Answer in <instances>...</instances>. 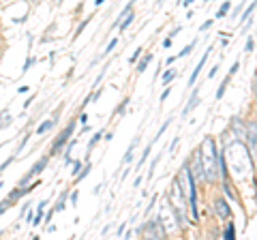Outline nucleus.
I'll list each match as a JSON object with an SVG mask.
<instances>
[{"instance_id": "0eeeda50", "label": "nucleus", "mask_w": 257, "mask_h": 240, "mask_svg": "<svg viewBox=\"0 0 257 240\" xmlns=\"http://www.w3.org/2000/svg\"><path fill=\"white\" fill-rule=\"evenodd\" d=\"M191 172L193 176H197L199 180H204V167H202V153L197 150H193V165H191Z\"/></svg>"}, {"instance_id": "c85d7f7f", "label": "nucleus", "mask_w": 257, "mask_h": 240, "mask_svg": "<svg viewBox=\"0 0 257 240\" xmlns=\"http://www.w3.org/2000/svg\"><path fill=\"white\" fill-rule=\"evenodd\" d=\"M32 65H35V58H32V56H30V58H26V62H24V69H22V71H24V73H26V71H28Z\"/></svg>"}, {"instance_id": "6e6552de", "label": "nucleus", "mask_w": 257, "mask_h": 240, "mask_svg": "<svg viewBox=\"0 0 257 240\" xmlns=\"http://www.w3.org/2000/svg\"><path fill=\"white\" fill-rule=\"evenodd\" d=\"M210 52H212V47H208V50H206V54L202 56V60H199V62H197V65H195V67H193V73H191V77H189V86H193V84H195V82H197V75H199V73H202V67L206 65V60H208V56H210Z\"/></svg>"}, {"instance_id": "2f4dec72", "label": "nucleus", "mask_w": 257, "mask_h": 240, "mask_svg": "<svg viewBox=\"0 0 257 240\" xmlns=\"http://www.w3.org/2000/svg\"><path fill=\"white\" fill-rule=\"evenodd\" d=\"M140 56H142V47H138V50L133 52V56H131V62H135V60L140 58Z\"/></svg>"}, {"instance_id": "ea45409f", "label": "nucleus", "mask_w": 257, "mask_h": 240, "mask_svg": "<svg viewBox=\"0 0 257 240\" xmlns=\"http://www.w3.org/2000/svg\"><path fill=\"white\" fill-rule=\"evenodd\" d=\"M124 227H126V223H122V225L118 227V236H122V231H124Z\"/></svg>"}, {"instance_id": "9d476101", "label": "nucleus", "mask_w": 257, "mask_h": 240, "mask_svg": "<svg viewBox=\"0 0 257 240\" xmlns=\"http://www.w3.org/2000/svg\"><path fill=\"white\" fill-rule=\"evenodd\" d=\"M195 105H199V88H197V90H193L191 99H189V103H187V107H184V111H182V116H189L191 109L195 107Z\"/></svg>"}, {"instance_id": "49530a36", "label": "nucleus", "mask_w": 257, "mask_h": 240, "mask_svg": "<svg viewBox=\"0 0 257 240\" xmlns=\"http://www.w3.org/2000/svg\"><path fill=\"white\" fill-rule=\"evenodd\" d=\"M37 3H41V0H37Z\"/></svg>"}, {"instance_id": "4be33fe9", "label": "nucleus", "mask_w": 257, "mask_h": 240, "mask_svg": "<svg viewBox=\"0 0 257 240\" xmlns=\"http://www.w3.org/2000/svg\"><path fill=\"white\" fill-rule=\"evenodd\" d=\"M229 79H231L229 75H227V77H225V79H223V84L219 86V92H216V99H223V94H225V88H227V84H229Z\"/></svg>"}, {"instance_id": "4c0bfd02", "label": "nucleus", "mask_w": 257, "mask_h": 240, "mask_svg": "<svg viewBox=\"0 0 257 240\" xmlns=\"http://www.w3.org/2000/svg\"><path fill=\"white\" fill-rule=\"evenodd\" d=\"M216 73H219V65H214V67L210 69V77H214Z\"/></svg>"}, {"instance_id": "20e7f679", "label": "nucleus", "mask_w": 257, "mask_h": 240, "mask_svg": "<svg viewBox=\"0 0 257 240\" xmlns=\"http://www.w3.org/2000/svg\"><path fill=\"white\" fill-rule=\"evenodd\" d=\"M142 231H146L148 238H165V225H163V221H161V217H155L152 221H148V225Z\"/></svg>"}, {"instance_id": "473e14b6", "label": "nucleus", "mask_w": 257, "mask_h": 240, "mask_svg": "<svg viewBox=\"0 0 257 240\" xmlns=\"http://www.w3.org/2000/svg\"><path fill=\"white\" fill-rule=\"evenodd\" d=\"M238 69H240V62H236V65L229 69V73H227V75H229V77H231V75H236V73H238Z\"/></svg>"}, {"instance_id": "cd10ccee", "label": "nucleus", "mask_w": 257, "mask_h": 240, "mask_svg": "<svg viewBox=\"0 0 257 240\" xmlns=\"http://www.w3.org/2000/svg\"><path fill=\"white\" fill-rule=\"evenodd\" d=\"M116 43H118V39H111V41H109V45L105 47V52H103V56H107L111 50H114V47H116Z\"/></svg>"}, {"instance_id": "aec40b11", "label": "nucleus", "mask_w": 257, "mask_h": 240, "mask_svg": "<svg viewBox=\"0 0 257 240\" xmlns=\"http://www.w3.org/2000/svg\"><path fill=\"white\" fill-rule=\"evenodd\" d=\"M255 7H257V0H253V3H251V5H248V9H246V11L242 13V18H240V22H242V24H244V22L248 20V15H251V13L255 11Z\"/></svg>"}, {"instance_id": "c03bdc74", "label": "nucleus", "mask_w": 257, "mask_h": 240, "mask_svg": "<svg viewBox=\"0 0 257 240\" xmlns=\"http://www.w3.org/2000/svg\"><path fill=\"white\" fill-rule=\"evenodd\" d=\"M103 3H105V0H96V3H94V5H103Z\"/></svg>"}, {"instance_id": "f3484780", "label": "nucleus", "mask_w": 257, "mask_h": 240, "mask_svg": "<svg viewBox=\"0 0 257 240\" xmlns=\"http://www.w3.org/2000/svg\"><path fill=\"white\" fill-rule=\"evenodd\" d=\"M229 9H231V3H223V5L219 7V11H216L214 18H216V20H223L225 15H227V11H229Z\"/></svg>"}, {"instance_id": "7ed1b4c3", "label": "nucleus", "mask_w": 257, "mask_h": 240, "mask_svg": "<svg viewBox=\"0 0 257 240\" xmlns=\"http://www.w3.org/2000/svg\"><path fill=\"white\" fill-rule=\"evenodd\" d=\"M73 131H75V120H71V123L64 127V131L58 135V138L54 140V144H52V148H50V157H54V155H58L60 150L67 146V142L71 140V135H73Z\"/></svg>"}, {"instance_id": "1a4fd4ad", "label": "nucleus", "mask_w": 257, "mask_h": 240, "mask_svg": "<svg viewBox=\"0 0 257 240\" xmlns=\"http://www.w3.org/2000/svg\"><path fill=\"white\" fill-rule=\"evenodd\" d=\"M231 135H238L240 140L246 142V123H242L240 118H231Z\"/></svg>"}, {"instance_id": "bb28decb", "label": "nucleus", "mask_w": 257, "mask_h": 240, "mask_svg": "<svg viewBox=\"0 0 257 240\" xmlns=\"http://www.w3.org/2000/svg\"><path fill=\"white\" fill-rule=\"evenodd\" d=\"M9 208H13V206L9 204V199H7V197H5V199H3V202H0V214H3L5 210H9Z\"/></svg>"}, {"instance_id": "39448f33", "label": "nucleus", "mask_w": 257, "mask_h": 240, "mask_svg": "<svg viewBox=\"0 0 257 240\" xmlns=\"http://www.w3.org/2000/svg\"><path fill=\"white\" fill-rule=\"evenodd\" d=\"M47 161H50V155L39 159V161H37L35 165H32V170H30V172H28V174H26V176H24V178L20 180V185H28V182H30V178H35V176H39V174H41V172L45 170V167H47Z\"/></svg>"}, {"instance_id": "f03ea898", "label": "nucleus", "mask_w": 257, "mask_h": 240, "mask_svg": "<svg viewBox=\"0 0 257 240\" xmlns=\"http://www.w3.org/2000/svg\"><path fill=\"white\" fill-rule=\"evenodd\" d=\"M184 178L189 182V208H191V217L199 221V212H197V185H195V176H193L191 167L184 165Z\"/></svg>"}, {"instance_id": "f704fd0d", "label": "nucleus", "mask_w": 257, "mask_h": 240, "mask_svg": "<svg viewBox=\"0 0 257 240\" xmlns=\"http://www.w3.org/2000/svg\"><path fill=\"white\" fill-rule=\"evenodd\" d=\"M170 92H172V90H170V88H167V90H165L163 94H161V103H163V101H167V97H170Z\"/></svg>"}, {"instance_id": "c9c22d12", "label": "nucleus", "mask_w": 257, "mask_h": 240, "mask_svg": "<svg viewBox=\"0 0 257 240\" xmlns=\"http://www.w3.org/2000/svg\"><path fill=\"white\" fill-rule=\"evenodd\" d=\"M79 170H82V163H79V161H75V163H73V174H77Z\"/></svg>"}, {"instance_id": "423d86ee", "label": "nucleus", "mask_w": 257, "mask_h": 240, "mask_svg": "<svg viewBox=\"0 0 257 240\" xmlns=\"http://www.w3.org/2000/svg\"><path fill=\"white\" fill-rule=\"evenodd\" d=\"M212 210H214L216 214H219L221 219H229V217H231V208H229V204L225 202L223 197L214 199V202H212Z\"/></svg>"}, {"instance_id": "5701e85b", "label": "nucleus", "mask_w": 257, "mask_h": 240, "mask_svg": "<svg viewBox=\"0 0 257 240\" xmlns=\"http://www.w3.org/2000/svg\"><path fill=\"white\" fill-rule=\"evenodd\" d=\"M174 77H176V71H174V69H170V71H165V75H163V84H165V86H170Z\"/></svg>"}, {"instance_id": "72a5a7b5", "label": "nucleus", "mask_w": 257, "mask_h": 240, "mask_svg": "<svg viewBox=\"0 0 257 240\" xmlns=\"http://www.w3.org/2000/svg\"><path fill=\"white\" fill-rule=\"evenodd\" d=\"M126 105H128V99H124L122 103H120V107H118V114H122V111L126 109Z\"/></svg>"}, {"instance_id": "a878e982", "label": "nucleus", "mask_w": 257, "mask_h": 240, "mask_svg": "<svg viewBox=\"0 0 257 240\" xmlns=\"http://www.w3.org/2000/svg\"><path fill=\"white\" fill-rule=\"evenodd\" d=\"M88 22H90V18H88V20H84L82 24H79V26H77V30H75V37H79V35H82V33H84V28L88 26Z\"/></svg>"}, {"instance_id": "a211bd4d", "label": "nucleus", "mask_w": 257, "mask_h": 240, "mask_svg": "<svg viewBox=\"0 0 257 240\" xmlns=\"http://www.w3.org/2000/svg\"><path fill=\"white\" fill-rule=\"evenodd\" d=\"M150 60H152V54L148 52L146 56H144V58L140 60V67H138V73H144V71H146V67L150 65Z\"/></svg>"}, {"instance_id": "b1692460", "label": "nucleus", "mask_w": 257, "mask_h": 240, "mask_svg": "<svg viewBox=\"0 0 257 240\" xmlns=\"http://www.w3.org/2000/svg\"><path fill=\"white\" fill-rule=\"evenodd\" d=\"M150 150H152V144H148V146H146V150H144V155H142V159H140V163H138V170H140V167H142L144 163H146V159L150 157Z\"/></svg>"}, {"instance_id": "58836bf2", "label": "nucleus", "mask_w": 257, "mask_h": 240, "mask_svg": "<svg viewBox=\"0 0 257 240\" xmlns=\"http://www.w3.org/2000/svg\"><path fill=\"white\" fill-rule=\"evenodd\" d=\"M178 140H180V138H174V140H172V144H170V153L176 148V144H178Z\"/></svg>"}, {"instance_id": "e433bc0d", "label": "nucleus", "mask_w": 257, "mask_h": 240, "mask_svg": "<svg viewBox=\"0 0 257 240\" xmlns=\"http://www.w3.org/2000/svg\"><path fill=\"white\" fill-rule=\"evenodd\" d=\"M77 195H79V193H77V191H73V193H71V195H69V199H71V202H73V204H75V202H77Z\"/></svg>"}, {"instance_id": "37998d69", "label": "nucleus", "mask_w": 257, "mask_h": 240, "mask_svg": "<svg viewBox=\"0 0 257 240\" xmlns=\"http://www.w3.org/2000/svg\"><path fill=\"white\" fill-rule=\"evenodd\" d=\"M182 5H184V7H189V5H193V0H182Z\"/></svg>"}, {"instance_id": "4468645a", "label": "nucleus", "mask_w": 257, "mask_h": 240, "mask_svg": "<svg viewBox=\"0 0 257 240\" xmlns=\"http://www.w3.org/2000/svg\"><path fill=\"white\" fill-rule=\"evenodd\" d=\"M54 125H56V120H54V118H52V120H45V123H41V125L37 127V135H43V133H47V131H50Z\"/></svg>"}, {"instance_id": "ddd939ff", "label": "nucleus", "mask_w": 257, "mask_h": 240, "mask_svg": "<svg viewBox=\"0 0 257 240\" xmlns=\"http://www.w3.org/2000/svg\"><path fill=\"white\" fill-rule=\"evenodd\" d=\"M133 20H135V13H133V9H131V11H128L124 18H122V22L118 24V28H120V30H126V28H128V24H133Z\"/></svg>"}, {"instance_id": "7c9ffc66", "label": "nucleus", "mask_w": 257, "mask_h": 240, "mask_svg": "<svg viewBox=\"0 0 257 240\" xmlns=\"http://www.w3.org/2000/svg\"><path fill=\"white\" fill-rule=\"evenodd\" d=\"M253 45H255V43H253V39L248 37V39H246V45H244V52H251V50H253Z\"/></svg>"}, {"instance_id": "a19ab883", "label": "nucleus", "mask_w": 257, "mask_h": 240, "mask_svg": "<svg viewBox=\"0 0 257 240\" xmlns=\"http://www.w3.org/2000/svg\"><path fill=\"white\" fill-rule=\"evenodd\" d=\"M163 47H172V37H170V39H165V43H163Z\"/></svg>"}, {"instance_id": "f8f14e48", "label": "nucleus", "mask_w": 257, "mask_h": 240, "mask_svg": "<svg viewBox=\"0 0 257 240\" xmlns=\"http://www.w3.org/2000/svg\"><path fill=\"white\" fill-rule=\"evenodd\" d=\"M103 135H105V133H103V131H96L94 135H92V138H90V142H88V157H90V153H92V148L96 146V144H99L101 142V138H103Z\"/></svg>"}, {"instance_id": "a18cd8bd", "label": "nucleus", "mask_w": 257, "mask_h": 240, "mask_svg": "<svg viewBox=\"0 0 257 240\" xmlns=\"http://www.w3.org/2000/svg\"><path fill=\"white\" fill-rule=\"evenodd\" d=\"M255 187H257V180H255Z\"/></svg>"}, {"instance_id": "f257e3e1", "label": "nucleus", "mask_w": 257, "mask_h": 240, "mask_svg": "<svg viewBox=\"0 0 257 240\" xmlns=\"http://www.w3.org/2000/svg\"><path fill=\"white\" fill-rule=\"evenodd\" d=\"M202 153V167H204V180L214 182V178L219 176V150L214 146V140L208 135L204 138V144L199 148Z\"/></svg>"}, {"instance_id": "393cba45", "label": "nucleus", "mask_w": 257, "mask_h": 240, "mask_svg": "<svg viewBox=\"0 0 257 240\" xmlns=\"http://www.w3.org/2000/svg\"><path fill=\"white\" fill-rule=\"evenodd\" d=\"M170 125H172V118H167V120H165V123H163V127H161V129H159V133L155 135V142H157V140L161 138V135H163V133L167 131V127H170Z\"/></svg>"}, {"instance_id": "2eb2a0df", "label": "nucleus", "mask_w": 257, "mask_h": 240, "mask_svg": "<svg viewBox=\"0 0 257 240\" xmlns=\"http://www.w3.org/2000/svg\"><path fill=\"white\" fill-rule=\"evenodd\" d=\"M67 191H64V193L58 197V202H56V206H54V212H62L64 210V208H67Z\"/></svg>"}, {"instance_id": "9b49d317", "label": "nucleus", "mask_w": 257, "mask_h": 240, "mask_svg": "<svg viewBox=\"0 0 257 240\" xmlns=\"http://www.w3.org/2000/svg\"><path fill=\"white\" fill-rule=\"evenodd\" d=\"M11 123H13L11 111H9V109H3V111H0V131L7 129V127H9Z\"/></svg>"}, {"instance_id": "dca6fc26", "label": "nucleus", "mask_w": 257, "mask_h": 240, "mask_svg": "<svg viewBox=\"0 0 257 240\" xmlns=\"http://www.w3.org/2000/svg\"><path fill=\"white\" fill-rule=\"evenodd\" d=\"M223 238H225V240H234V238H236V227H234V223H227V227H225V231H223Z\"/></svg>"}, {"instance_id": "6ab92c4d", "label": "nucleus", "mask_w": 257, "mask_h": 240, "mask_svg": "<svg viewBox=\"0 0 257 240\" xmlns=\"http://www.w3.org/2000/svg\"><path fill=\"white\" fill-rule=\"evenodd\" d=\"M90 170H92V167H90V165H84V167H82V170H79V172L75 174V180H77V182H79V180H84V178H86V176H88V174H90Z\"/></svg>"}, {"instance_id": "c756f323", "label": "nucleus", "mask_w": 257, "mask_h": 240, "mask_svg": "<svg viewBox=\"0 0 257 240\" xmlns=\"http://www.w3.org/2000/svg\"><path fill=\"white\" fill-rule=\"evenodd\" d=\"M212 24H214V20H206V22L202 24V28H199V30H202V33H204V30H208V28L212 26Z\"/></svg>"}, {"instance_id": "79ce46f5", "label": "nucleus", "mask_w": 257, "mask_h": 240, "mask_svg": "<svg viewBox=\"0 0 257 240\" xmlns=\"http://www.w3.org/2000/svg\"><path fill=\"white\" fill-rule=\"evenodd\" d=\"M253 94H255V99H257V79L253 82Z\"/></svg>"}, {"instance_id": "412c9836", "label": "nucleus", "mask_w": 257, "mask_h": 240, "mask_svg": "<svg viewBox=\"0 0 257 240\" xmlns=\"http://www.w3.org/2000/svg\"><path fill=\"white\" fill-rule=\"evenodd\" d=\"M195 45H197V39H193V41H191V43H189V45L184 47V50L178 54V58H182V56H189V54L193 52V47H195Z\"/></svg>"}]
</instances>
